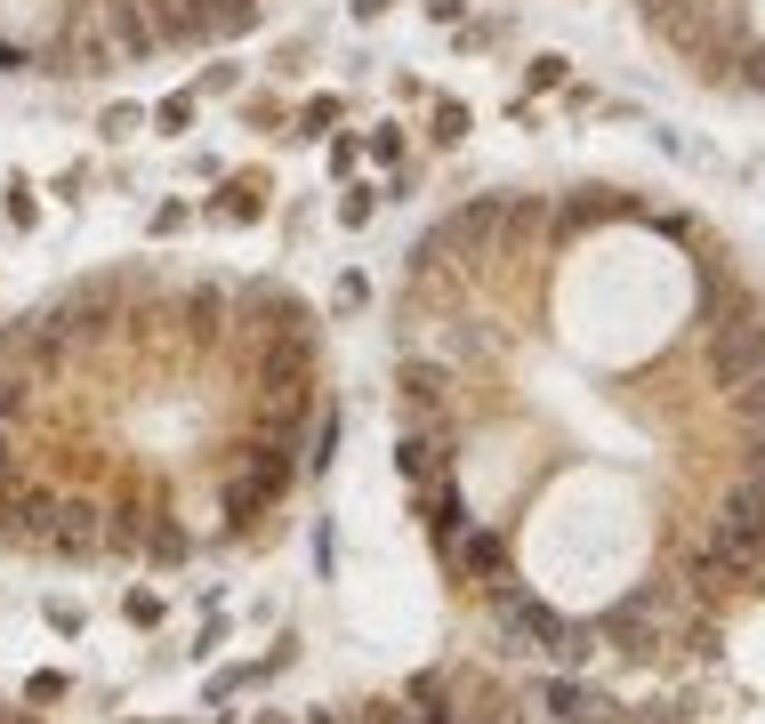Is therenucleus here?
I'll list each match as a JSON object with an SVG mask.
<instances>
[{
    "mask_svg": "<svg viewBox=\"0 0 765 724\" xmlns=\"http://www.w3.org/2000/svg\"><path fill=\"white\" fill-rule=\"evenodd\" d=\"M258 17L266 0H0V73L106 81L121 65L218 49Z\"/></svg>",
    "mask_w": 765,
    "mask_h": 724,
    "instance_id": "nucleus-1",
    "label": "nucleus"
},
{
    "mask_svg": "<svg viewBox=\"0 0 765 724\" xmlns=\"http://www.w3.org/2000/svg\"><path fill=\"white\" fill-rule=\"evenodd\" d=\"M532 708L548 716V724H620V701L612 693H597V684H588V676H540L532 684Z\"/></svg>",
    "mask_w": 765,
    "mask_h": 724,
    "instance_id": "nucleus-5",
    "label": "nucleus"
},
{
    "mask_svg": "<svg viewBox=\"0 0 765 724\" xmlns=\"http://www.w3.org/2000/svg\"><path fill=\"white\" fill-rule=\"evenodd\" d=\"M306 724H346V716H339V708H315V716H306Z\"/></svg>",
    "mask_w": 765,
    "mask_h": 724,
    "instance_id": "nucleus-19",
    "label": "nucleus"
},
{
    "mask_svg": "<svg viewBox=\"0 0 765 724\" xmlns=\"http://www.w3.org/2000/svg\"><path fill=\"white\" fill-rule=\"evenodd\" d=\"M709 547H725V556H742V564H765V483L734 475L717 492L709 507Z\"/></svg>",
    "mask_w": 765,
    "mask_h": 724,
    "instance_id": "nucleus-4",
    "label": "nucleus"
},
{
    "mask_svg": "<svg viewBox=\"0 0 765 724\" xmlns=\"http://www.w3.org/2000/svg\"><path fill=\"white\" fill-rule=\"evenodd\" d=\"M734 459H742L749 483H765V435H742V452H734Z\"/></svg>",
    "mask_w": 765,
    "mask_h": 724,
    "instance_id": "nucleus-17",
    "label": "nucleus"
},
{
    "mask_svg": "<svg viewBox=\"0 0 765 724\" xmlns=\"http://www.w3.org/2000/svg\"><path fill=\"white\" fill-rule=\"evenodd\" d=\"M420 515H428V539H435V547H451V539H460V532L475 524L460 467H451V475H435V483H420Z\"/></svg>",
    "mask_w": 765,
    "mask_h": 724,
    "instance_id": "nucleus-8",
    "label": "nucleus"
},
{
    "mask_svg": "<svg viewBox=\"0 0 765 724\" xmlns=\"http://www.w3.org/2000/svg\"><path fill=\"white\" fill-rule=\"evenodd\" d=\"M725 419H734V435H765V370L749 378V387L725 395Z\"/></svg>",
    "mask_w": 765,
    "mask_h": 724,
    "instance_id": "nucleus-12",
    "label": "nucleus"
},
{
    "mask_svg": "<svg viewBox=\"0 0 765 724\" xmlns=\"http://www.w3.org/2000/svg\"><path fill=\"white\" fill-rule=\"evenodd\" d=\"M97 532H106V499H89V492H57V515H49L41 556L89 564V556H97Z\"/></svg>",
    "mask_w": 765,
    "mask_h": 724,
    "instance_id": "nucleus-6",
    "label": "nucleus"
},
{
    "mask_svg": "<svg viewBox=\"0 0 765 724\" xmlns=\"http://www.w3.org/2000/svg\"><path fill=\"white\" fill-rule=\"evenodd\" d=\"M242 684H258V661H251V668H218V676H210V708H218V701H234Z\"/></svg>",
    "mask_w": 765,
    "mask_h": 724,
    "instance_id": "nucleus-15",
    "label": "nucleus"
},
{
    "mask_svg": "<svg viewBox=\"0 0 765 724\" xmlns=\"http://www.w3.org/2000/svg\"><path fill=\"white\" fill-rule=\"evenodd\" d=\"M355 724H420V716H411V701H363Z\"/></svg>",
    "mask_w": 765,
    "mask_h": 724,
    "instance_id": "nucleus-14",
    "label": "nucleus"
},
{
    "mask_svg": "<svg viewBox=\"0 0 765 724\" xmlns=\"http://www.w3.org/2000/svg\"><path fill=\"white\" fill-rule=\"evenodd\" d=\"M653 619H660V588H637V596H620L612 612H605V644L612 652H637V661H645V652L660 644V628H653Z\"/></svg>",
    "mask_w": 765,
    "mask_h": 724,
    "instance_id": "nucleus-7",
    "label": "nucleus"
},
{
    "mask_svg": "<svg viewBox=\"0 0 765 724\" xmlns=\"http://www.w3.org/2000/svg\"><path fill=\"white\" fill-rule=\"evenodd\" d=\"M258 724H283V716H266V708H258Z\"/></svg>",
    "mask_w": 765,
    "mask_h": 724,
    "instance_id": "nucleus-20",
    "label": "nucleus"
},
{
    "mask_svg": "<svg viewBox=\"0 0 765 724\" xmlns=\"http://www.w3.org/2000/svg\"><path fill=\"white\" fill-rule=\"evenodd\" d=\"M403 701H411V716H420V724H468V708H460V676H451V668H420Z\"/></svg>",
    "mask_w": 765,
    "mask_h": 724,
    "instance_id": "nucleus-10",
    "label": "nucleus"
},
{
    "mask_svg": "<svg viewBox=\"0 0 765 724\" xmlns=\"http://www.w3.org/2000/svg\"><path fill=\"white\" fill-rule=\"evenodd\" d=\"M121 612L137 619V628H154V619H161V596H154V588H137V596H121Z\"/></svg>",
    "mask_w": 765,
    "mask_h": 724,
    "instance_id": "nucleus-16",
    "label": "nucleus"
},
{
    "mask_svg": "<svg viewBox=\"0 0 765 724\" xmlns=\"http://www.w3.org/2000/svg\"><path fill=\"white\" fill-rule=\"evenodd\" d=\"M492 619H500L508 652H548V661H565V668H580L588 644H597V628H572L556 604H540L524 588V579H492Z\"/></svg>",
    "mask_w": 765,
    "mask_h": 724,
    "instance_id": "nucleus-3",
    "label": "nucleus"
},
{
    "mask_svg": "<svg viewBox=\"0 0 765 724\" xmlns=\"http://www.w3.org/2000/svg\"><path fill=\"white\" fill-rule=\"evenodd\" d=\"M49 628H57V636H81V604L57 596V604H49Z\"/></svg>",
    "mask_w": 765,
    "mask_h": 724,
    "instance_id": "nucleus-18",
    "label": "nucleus"
},
{
    "mask_svg": "<svg viewBox=\"0 0 765 724\" xmlns=\"http://www.w3.org/2000/svg\"><path fill=\"white\" fill-rule=\"evenodd\" d=\"M637 17L685 73L765 97V0H637Z\"/></svg>",
    "mask_w": 765,
    "mask_h": 724,
    "instance_id": "nucleus-2",
    "label": "nucleus"
},
{
    "mask_svg": "<svg viewBox=\"0 0 765 724\" xmlns=\"http://www.w3.org/2000/svg\"><path fill=\"white\" fill-rule=\"evenodd\" d=\"M443 556H451V572H460V579H483V588H492V579H508V539L483 532V524H468L460 539L443 547Z\"/></svg>",
    "mask_w": 765,
    "mask_h": 724,
    "instance_id": "nucleus-9",
    "label": "nucleus"
},
{
    "mask_svg": "<svg viewBox=\"0 0 765 724\" xmlns=\"http://www.w3.org/2000/svg\"><path fill=\"white\" fill-rule=\"evenodd\" d=\"M194 556V539H186V524H178V515H169V507H154V524H146V564H186Z\"/></svg>",
    "mask_w": 765,
    "mask_h": 724,
    "instance_id": "nucleus-11",
    "label": "nucleus"
},
{
    "mask_svg": "<svg viewBox=\"0 0 765 724\" xmlns=\"http://www.w3.org/2000/svg\"><path fill=\"white\" fill-rule=\"evenodd\" d=\"M65 693H73L65 668H32V676H24V701H65Z\"/></svg>",
    "mask_w": 765,
    "mask_h": 724,
    "instance_id": "nucleus-13",
    "label": "nucleus"
}]
</instances>
